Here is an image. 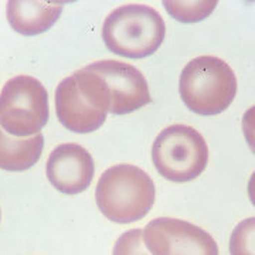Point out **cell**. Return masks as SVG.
I'll return each instance as SVG.
<instances>
[{
    "mask_svg": "<svg viewBox=\"0 0 255 255\" xmlns=\"http://www.w3.org/2000/svg\"><path fill=\"white\" fill-rule=\"evenodd\" d=\"M155 183L133 164H117L101 174L95 201L100 211L114 223L128 224L143 219L155 203Z\"/></svg>",
    "mask_w": 255,
    "mask_h": 255,
    "instance_id": "cell-1",
    "label": "cell"
},
{
    "mask_svg": "<svg viewBox=\"0 0 255 255\" xmlns=\"http://www.w3.org/2000/svg\"><path fill=\"white\" fill-rule=\"evenodd\" d=\"M111 108L108 87L90 65L64 78L55 90V112L61 125L77 133L102 127Z\"/></svg>",
    "mask_w": 255,
    "mask_h": 255,
    "instance_id": "cell-2",
    "label": "cell"
},
{
    "mask_svg": "<svg viewBox=\"0 0 255 255\" xmlns=\"http://www.w3.org/2000/svg\"><path fill=\"white\" fill-rule=\"evenodd\" d=\"M179 91L193 112L211 117L227 110L237 94V77L224 60L200 55L183 68Z\"/></svg>",
    "mask_w": 255,
    "mask_h": 255,
    "instance_id": "cell-3",
    "label": "cell"
},
{
    "mask_svg": "<svg viewBox=\"0 0 255 255\" xmlns=\"http://www.w3.org/2000/svg\"><path fill=\"white\" fill-rule=\"evenodd\" d=\"M166 26L159 11L145 4H125L112 10L102 27V38L114 54L145 58L162 46Z\"/></svg>",
    "mask_w": 255,
    "mask_h": 255,
    "instance_id": "cell-4",
    "label": "cell"
},
{
    "mask_svg": "<svg viewBox=\"0 0 255 255\" xmlns=\"http://www.w3.org/2000/svg\"><path fill=\"white\" fill-rule=\"evenodd\" d=\"M152 160L164 179L186 183L199 177L209 162V147L200 132L187 125L163 129L152 146Z\"/></svg>",
    "mask_w": 255,
    "mask_h": 255,
    "instance_id": "cell-5",
    "label": "cell"
},
{
    "mask_svg": "<svg viewBox=\"0 0 255 255\" xmlns=\"http://www.w3.org/2000/svg\"><path fill=\"white\" fill-rule=\"evenodd\" d=\"M50 117L48 94L30 75L10 78L0 92V128L9 135L27 137L40 133Z\"/></svg>",
    "mask_w": 255,
    "mask_h": 255,
    "instance_id": "cell-6",
    "label": "cell"
},
{
    "mask_svg": "<svg viewBox=\"0 0 255 255\" xmlns=\"http://www.w3.org/2000/svg\"><path fill=\"white\" fill-rule=\"evenodd\" d=\"M143 241L152 255H219L214 238L184 220H152L143 228Z\"/></svg>",
    "mask_w": 255,
    "mask_h": 255,
    "instance_id": "cell-7",
    "label": "cell"
},
{
    "mask_svg": "<svg viewBox=\"0 0 255 255\" xmlns=\"http://www.w3.org/2000/svg\"><path fill=\"white\" fill-rule=\"evenodd\" d=\"M90 67L100 74L108 87L111 114L127 115L152 101L147 81L136 67L115 60L97 61L90 64Z\"/></svg>",
    "mask_w": 255,
    "mask_h": 255,
    "instance_id": "cell-8",
    "label": "cell"
},
{
    "mask_svg": "<svg viewBox=\"0 0 255 255\" xmlns=\"http://www.w3.org/2000/svg\"><path fill=\"white\" fill-rule=\"evenodd\" d=\"M47 179L64 194H78L87 190L95 173L91 153L77 143L57 146L48 156Z\"/></svg>",
    "mask_w": 255,
    "mask_h": 255,
    "instance_id": "cell-9",
    "label": "cell"
},
{
    "mask_svg": "<svg viewBox=\"0 0 255 255\" xmlns=\"http://www.w3.org/2000/svg\"><path fill=\"white\" fill-rule=\"evenodd\" d=\"M63 11L60 1L10 0L6 6L7 21L23 36H37L54 26Z\"/></svg>",
    "mask_w": 255,
    "mask_h": 255,
    "instance_id": "cell-10",
    "label": "cell"
},
{
    "mask_svg": "<svg viewBox=\"0 0 255 255\" xmlns=\"http://www.w3.org/2000/svg\"><path fill=\"white\" fill-rule=\"evenodd\" d=\"M43 147L44 136L41 133L30 137H16L0 128V169L24 172L38 162Z\"/></svg>",
    "mask_w": 255,
    "mask_h": 255,
    "instance_id": "cell-11",
    "label": "cell"
},
{
    "mask_svg": "<svg viewBox=\"0 0 255 255\" xmlns=\"http://www.w3.org/2000/svg\"><path fill=\"white\" fill-rule=\"evenodd\" d=\"M164 9L167 10V13L176 18L177 21L182 23H196L201 21L206 17H209L213 13V10L216 9L217 1L216 0H203V1H163Z\"/></svg>",
    "mask_w": 255,
    "mask_h": 255,
    "instance_id": "cell-12",
    "label": "cell"
},
{
    "mask_svg": "<svg viewBox=\"0 0 255 255\" xmlns=\"http://www.w3.org/2000/svg\"><path fill=\"white\" fill-rule=\"evenodd\" d=\"M230 255H255V217L237 224L230 237Z\"/></svg>",
    "mask_w": 255,
    "mask_h": 255,
    "instance_id": "cell-13",
    "label": "cell"
},
{
    "mask_svg": "<svg viewBox=\"0 0 255 255\" xmlns=\"http://www.w3.org/2000/svg\"><path fill=\"white\" fill-rule=\"evenodd\" d=\"M112 255H150L146 251L143 230L133 228L124 233L117 240Z\"/></svg>",
    "mask_w": 255,
    "mask_h": 255,
    "instance_id": "cell-14",
    "label": "cell"
},
{
    "mask_svg": "<svg viewBox=\"0 0 255 255\" xmlns=\"http://www.w3.org/2000/svg\"><path fill=\"white\" fill-rule=\"evenodd\" d=\"M243 132L250 149L255 153V105L248 108L243 117Z\"/></svg>",
    "mask_w": 255,
    "mask_h": 255,
    "instance_id": "cell-15",
    "label": "cell"
},
{
    "mask_svg": "<svg viewBox=\"0 0 255 255\" xmlns=\"http://www.w3.org/2000/svg\"><path fill=\"white\" fill-rule=\"evenodd\" d=\"M248 196H250V200L253 203V206L255 207V172L250 177V182H248Z\"/></svg>",
    "mask_w": 255,
    "mask_h": 255,
    "instance_id": "cell-16",
    "label": "cell"
}]
</instances>
